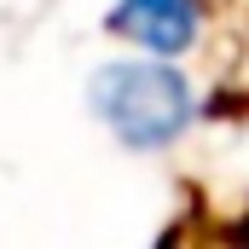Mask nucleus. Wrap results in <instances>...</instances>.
Segmentation results:
<instances>
[{
    "label": "nucleus",
    "instance_id": "1",
    "mask_svg": "<svg viewBox=\"0 0 249 249\" xmlns=\"http://www.w3.org/2000/svg\"><path fill=\"white\" fill-rule=\"evenodd\" d=\"M87 110L127 151H168L197 122V93H191L186 70L162 64V53L110 58L87 75Z\"/></svg>",
    "mask_w": 249,
    "mask_h": 249
},
{
    "label": "nucleus",
    "instance_id": "2",
    "mask_svg": "<svg viewBox=\"0 0 249 249\" xmlns=\"http://www.w3.org/2000/svg\"><path fill=\"white\" fill-rule=\"evenodd\" d=\"M105 29L145 47V53L180 58L203 35V0H116L105 12Z\"/></svg>",
    "mask_w": 249,
    "mask_h": 249
}]
</instances>
